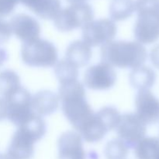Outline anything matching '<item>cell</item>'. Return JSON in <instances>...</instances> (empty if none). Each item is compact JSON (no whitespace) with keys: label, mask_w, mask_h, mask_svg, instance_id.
Returning a JSON list of instances; mask_svg holds the SVG:
<instances>
[{"label":"cell","mask_w":159,"mask_h":159,"mask_svg":"<svg viewBox=\"0 0 159 159\" xmlns=\"http://www.w3.org/2000/svg\"><path fill=\"white\" fill-rule=\"evenodd\" d=\"M59 99L64 115L78 132L93 117L94 112L86 99L84 85L78 80L60 84Z\"/></svg>","instance_id":"6da1fadb"},{"label":"cell","mask_w":159,"mask_h":159,"mask_svg":"<svg viewBox=\"0 0 159 159\" xmlns=\"http://www.w3.org/2000/svg\"><path fill=\"white\" fill-rule=\"evenodd\" d=\"M101 61L113 68H134L142 66L148 57L146 48L138 41L112 40L101 46Z\"/></svg>","instance_id":"7a4b0ae2"},{"label":"cell","mask_w":159,"mask_h":159,"mask_svg":"<svg viewBox=\"0 0 159 159\" xmlns=\"http://www.w3.org/2000/svg\"><path fill=\"white\" fill-rule=\"evenodd\" d=\"M135 11V39L141 44L155 43L159 38V0H136Z\"/></svg>","instance_id":"3957f363"},{"label":"cell","mask_w":159,"mask_h":159,"mask_svg":"<svg viewBox=\"0 0 159 159\" xmlns=\"http://www.w3.org/2000/svg\"><path fill=\"white\" fill-rule=\"evenodd\" d=\"M120 117V113L115 107H102L97 113H94L91 120L79 134L86 142H99L107 132L116 128Z\"/></svg>","instance_id":"277c9868"},{"label":"cell","mask_w":159,"mask_h":159,"mask_svg":"<svg viewBox=\"0 0 159 159\" xmlns=\"http://www.w3.org/2000/svg\"><path fill=\"white\" fill-rule=\"evenodd\" d=\"M22 61L25 65L34 68H51L57 62L58 54L54 43L38 38L23 43L21 48Z\"/></svg>","instance_id":"5b68a950"},{"label":"cell","mask_w":159,"mask_h":159,"mask_svg":"<svg viewBox=\"0 0 159 159\" xmlns=\"http://www.w3.org/2000/svg\"><path fill=\"white\" fill-rule=\"evenodd\" d=\"M94 10L86 2L74 3L61 9L54 18L55 27L61 32H70L78 28H83L93 20Z\"/></svg>","instance_id":"8992f818"},{"label":"cell","mask_w":159,"mask_h":159,"mask_svg":"<svg viewBox=\"0 0 159 159\" xmlns=\"http://www.w3.org/2000/svg\"><path fill=\"white\" fill-rule=\"evenodd\" d=\"M116 33V23L110 19L92 20L82 28V40L90 47L102 46L113 40Z\"/></svg>","instance_id":"52a82bcc"},{"label":"cell","mask_w":159,"mask_h":159,"mask_svg":"<svg viewBox=\"0 0 159 159\" xmlns=\"http://www.w3.org/2000/svg\"><path fill=\"white\" fill-rule=\"evenodd\" d=\"M6 99L8 104L7 119L17 127L24 123L34 113L31 103L32 96L23 87H20Z\"/></svg>","instance_id":"ba28073f"},{"label":"cell","mask_w":159,"mask_h":159,"mask_svg":"<svg viewBox=\"0 0 159 159\" xmlns=\"http://www.w3.org/2000/svg\"><path fill=\"white\" fill-rule=\"evenodd\" d=\"M116 130L120 139L130 149L134 148L144 138L146 124L136 113H128L121 116Z\"/></svg>","instance_id":"9c48e42d"},{"label":"cell","mask_w":159,"mask_h":159,"mask_svg":"<svg viewBox=\"0 0 159 159\" xmlns=\"http://www.w3.org/2000/svg\"><path fill=\"white\" fill-rule=\"evenodd\" d=\"M116 72L111 65L101 61L89 67L84 75L85 86L89 89L103 91L110 89L116 81Z\"/></svg>","instance_id":"30bf717a"},{"label":"cell","mask_w":159,"mask_h":159,"mask_svg":"<svg viewBox=\"0 0 159 159\" xmlns=\"http://www.w3.org/2000/svg\"><path fill=\"white\" fill-rule=\"evenodd\" d=\"M11 31L23 43L30 42L40 38V25L31 16L20 13L14 16L9 22Z\"/></svg>","instance_id":"8fae6325"},{"label":"cell","mask_w":159,"mask_h":159,"mask_svg":"<svg viewBox=\"0 0 159 159\" xmlns=\"http://www.w3.org/2000/svg\"><path fill=\"white\" fill-rule=\"evenodd\" d=\"M135 107L137 116L146 125L159 122V99L149 89L138 91Z\"/></svg>","instance_id":"7c38bea8"},{"label":"cell","mask_w":159,"mask_h":159,"mask_svg":"<svg viewBox=\"0 0 159 159\" xmlns=\"http://www.w3.org/2000/svg\"><path fill=\"white\" fill-rule=\"evenodd\" d=\"M37 141L29 132L18 127L12 135L6 154L12 159H31Z\"/></svg>","instance_id":"4fadbf2b"},{"label":"cell","mask_w":159,"mask_h":159,"mask_svg":"<svg viewBox=\"0 0 159 159\" xmlns=\"http://www.w3.org/2000/svg\"><path fill=\"white\" fill-rule=\"evenodd\" d=\"M58 159H85L82 138L77 131L67 130L57 142Z\"/></svg>","instance_id":"5bb4252c"},{"label":"cell","mask_w":159,"mask_h":159,"mask_svg":"<svg viewBox=\"0 0 159 159\" xmlns=\"http://www.w3.org/2000/svg\"><path fill=\"white\" fill-rule=\"evenodd\" d=\"M58 95L50 90L37 92L32 96L33 111L40 116H46L56 112L59 107Z\"/></svg>","instance_id":"9a60e30c"},{"label":"cell","mask_w":159,"mask_h":159,"mask_svg":"<svg viewBox=\"0 0 159 159\" xmlns=\"http://www.w3.org/2000/svg\"><path fill=\"white\" fill-rule=\"evenodd\" d=\"M20 2L43 20H54L61 9V0H20Z\"/></svg>","instance_id":"2e32d148"},{"label":"cell","mask_w":159,"mask_h":159,"mask_svg":"<svg viewBox=\"0 0 159 159\" xmlns=\"http://www.w3.org/2000/svg\"><path fill=\"white\" fill-rule=\"evenodd\" d=\"M92 55L93 51L91 47L82 40H77L68 45L65 58L79 68L86 66L91 60Z\"/></svg>","instance_id":"e0dca14e"},{"label":"cell","mask_w":159,"mask_h":159,"mask_svg":"<svg viewBox=\"0 0 159 159\" xmlns=\"http://www.w3.org/2000/svg\"><path fill=\"white\" fill-rule=\"evenodd\" d=\"M130 83L138 91L152 88L156 80V75L153 69L147 66H140L132 69L129 76Z\"/></svg>","instance_id":"ac0fdd59"},{"label":"cell","mask_w":159,"mask_h":159,"mask_svg":"<svg viewBox=\"0 0 159 159\" xmlns=\"http://www.w3.org/2000/svg\"><path fill=\"white\" fill-rule=\"evenodd\" d=\"M21 87L20 76L16 71L6 69L0 71V96L2 98L9 97L12 93Z\"/></svg>","instance_id":"d6986e66"},{"label":"cell","mask_w":159,"mask_h":159,"mask_svg":"<svg viewBox=\"0 0 159 159\" xmlns=\"http://www.w3.org/2000/svg\"><path fill=\"white\" fill-rule=\"evenodd\" d=\"M134 155L137 159H158L159 138H143L134 147Z\"/></svg>","instance_id":"ffe728a7"},{"label":"cell","mask_w":159,"mask_h":159,"mask_svg":"<svg viewBox=\"0 0 159 159\" xmlns=\"http://www.w3.org/2000/svg\"><path fill=\"white\" fill-rule=\"evenodd\" d=\"M134 10V0H111L109 11L113 21H123L131 16Z\"/></svg>","instance_id":"44dd1931"},{"label":"cell","mask_w":159,"mask_h":159,"mask_svg":"<svg viewBox=\"0 0 159 159\" xmlns=\"http://www.w3.org/2000/svg\"><path fill=\"white\" fill-rule=\"evenodd\" d=\"M54 73L60 84L78 80L79 68L66 58L57 61L54 65Z\"/></svg>","instance_id":"7402d4cb"},{"label":"cell","mask_w":159,"mask_h":159,"mask_svg":"<svg viewBox=\"0 0 159 159\" xmlns=\"http://www.w3.org/2000/svg\"><path fill=\"white\" fill-rule=\"evenodd\" d=\"M129 148L120 138L109 141L104 148V155L107 159H126Z\"/></svg>","instance_id":"603a6c76"},{"label":"cell","mask_w":159,"mask_h":159,"mask_svg":"<svg viewBox=\"0 0 159 159\" xmlns=\"http://www.w3.org/2000/svg\"><path fill=\"white\" fill-rule=\"evenodd\" d=\"M20 3V0H0V18L10 15Z\"/></svg>","instance_id":"cb8c5ba5"},{"label":"cell","mask_w":159,"mask_h":159,"mask_svg":"<svg viewBox=\"0 0 159 159\" xmlns=\"http://www.w3.org/2000/svg\"><path fill=\"white\" fill-rule=\"evenodd\" d=\"M12 34L9 23L0 18V43L7 41Z\"/></svg>","instance_id":"d4e9b609"},{"label":"cell","mask_w":159,"mask_h":159,"mask_svg":"<svg viewBox=\"0 0 159 159\" xmlns=\"http://www.w3.org/2000/svg\"><path fill=\"white\" fill-rule=\"evenodd\" d=\"M150 59L152 65L159 69V44L152 48L150 53Z\"/></svg>","instance_id":"484cf974"},{"label":"cell","mask_w":159,"mask_h":159,"mask_svg":"<svg viewBox=\"0 0 159 159\" xmlns=\"http://www.w3.org/2000/svg\"><path fill=\"white\" fill-rule=\"evenodd\" d=\"M8 104L5 98L0 96V121L7 119Z\"/></svg>","instance_id":"4316f807"},{"label":"cell","mask_w":159,"mask_h":159,"mask_svg":"<svg viewBox=\"0 0 159 159\" xmlns=\"http://www.w3.org/2000/svg\"><path fill=\"white\" fill-rule=\"evenodd\" d=\"M8 59V53L5 48L0 46V67L2 66Z\"/></svg>","instance_id":"83f0119b"},{"label":"cell","mask_w":159,"mask_h":159,"mask_svg":"<svg viewBox=\"0 0 159 159\" xmlns=\"http://www.w3.org/2000/svg\"><path fill=\"white\" fill-rule=\"evenodd\" d=\"M68 2L71 3V4H74V3H82L85 2L86 0H66Z\"/></svg>","instance_id":"f1b7e54d"},{"label":"cell","mask_w":159,"mask_h":159,"mask_svg":"<svg viewBox=\"0 0 159 159\" xmlns=\"http://www.w3.org/2000/svg\"><path fill=\"white\" fill-rule=\"evenodd\" d=\"M0 159H12L7 154H0Z\"/></svg>","instance_id":"f546056e"},{"label":"cell","mask_w":159,"mask_h":159,"mask_svg":"<svg viewBox=\"0 0 159 159\" xmlns=\"http://www.w3.org/2000/svg\"><path fill=\"white\" fill-rule=\"evenodd\" d=\"M158 159H159V157H158Z\"/></svg>","instance_id":"4dcf8cb0"}]
</instances>
